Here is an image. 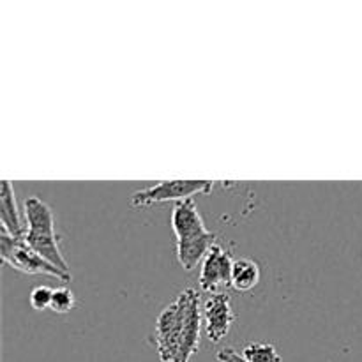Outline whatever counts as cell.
<instances>
[{
  "instance_id": "6da1fadb",
  "label": "cell",
  "mask_w": 362,
  "mask_h": 362,
  "mask_svg": "<svg viewBox=\"0 0 362 362\" xmlns=\"http://www.w3.org/2000/svg\"><path fill=\"white\" fill-rule=\"evenodd\" d=\"M23 216H25V233L23 240L41 255L46 262L55 265L57 269L64 272H69L66 258L59 246V237L55 232V219L53 212L46 202L37 197H28L23 202Z\"/></svg>"
},
{
  "instance_id": "7a4b0ae2",
  "label": "cell",
  "mask_w": 362,
  "mask_h": 362,
  "mask_svg": "<svg viewBox=\"0 0 362 362\" xmlns=\"http://www.w3.org/2000/svg\"><path fill=\"white\" fill-rule=\"evenodd\" d=\"M0 258L6 265H11L14 271L23 272L28 276H49L62 283H69L73 279L71 272H64L46 262L41 255L35 253L23 240V237H13L6 230L0 228Z\"/></svg>"
},
{
  "instance_id": "3957f363",
  "label": "cell",
  "mask_w": 362,
  "mask_h": 362,
  "mask_svg": "<svg viewBox=\"0 0 362 362\" xmlns=\"http://www.w3.org/2000/svg\"><path fill=\"white\" fill-rule=\"evenodd\" d=\"M186 296L180 292L172 304L159 313L156 320V349L161 362H175L182 341Z\"/></svg>"
},
{
  "instance_id": "277c9868",
  "label": "cell",
  "mask_w": 362,
  "mask_h": 362,
  "mask_svg": "<svg viewBox=\"0 0 362 362\" xmlns=\"http://www.w3.org/2000/svg\"><path fill=\"white\" fill-rule=\"evenodd\" d=\"M212 180H161L151 187L136 191L131 197V205L136 209L151 207L165 202H182L197 194H209L214 189Z\"/></svg>"
},
{
  "instance_id": "5b68a950",
  "label": "cell",
  "mask_w": 362,
  "mask_h": 362,
  "mask_svg": "<svg viewBox=\"0 0 362 362\" xmlns=\"http://www.w3.org/2000/svg\"><path fill=\"white\" fill-rule=\"evenodd\" d=\"M233 258L228 250L221 244H214L209 251L205 260L202 262V271L198 283L204 292L212 293H225L232 286V267Z\"/></svg>"
},
{
  "instance_id": "8992f818",
  "label": "cell",
  "mask_w": 362,
  "mask_h": 362,
  "mask_svg": "<svg viewBox=\"0 0 362 362\" xmlns=\"http://www.w3.org/2000/svg\"><path fill=\"white\" fill-rule=\"evenodd\" d=\"M235 322L232 310V299L228 293H212L204 304V327L205 336L211 343H219L228 336Z\"/></svg>"
},
{
  "instance_id": "52a82bcc",
  "label": "cell",
  "mask_w": 362,
  "mask_h": 362,
  "mask_svg": "<svg viewBox=\"0 0 362 362\" xmlns=\"http://www.w3.org/2000/svg\"><path fill=\"white\" fill-rule=\"evenodd\" d=\"M184 296H186V315H184L182 341H180V350L175 362H189L191 357L200 349V297L194 288L184 290Z\"/></svg>"
},
{
  "instance_id": "ba28073f",
  "label": "cell",
  "mask_w": 362,
  "mask_h": 362,
  "mask_svg": "<svg viewBox=\"0 0 362 362\" xmlns=\"http://www.w3.org/2000/svg\"><path fill=\"white\" fill-rule=\"evenodd\" d=\"M170 223H172V230L177 237V243H186V240L198 239V237H204L209 233L193 198L177 202L173 205Z\"/></svg>"
},
{
  "instance_id": "9c48e42d",
  "label": "cell",
  "mask_w": 362,
  "mask_h": 362,
  "mask_svg": "<svg viewBox=\"0 0 362 362\" xmlns=\"http://www.w3.org/2000/svg\"><path fill=\"white\" fill-rule=\"evenodd\" d=\"M218 235L209 232L207 235L198 237V239L186 240V243H177V260L182 265L184 271H193L200 262L205 260L209 251L214 244H218Z\"/></svg>"
},
{
  "instance_id": "30bf717a",
  "label": "cell",
  "mask_w": 362,
  "mask_h": 362,
  "mask_svg": "<svg viewBox=\"0 0 362 362\" xmlns=\"http://www.w3.org/2000/svg\"><path fill=\"white\" fill-rule=\"evenodd\" d=\"M0 228L6 230L13 237H23L25 225L21 223L20 212H18L16 200H14L13 184L9 180L2 182V193H0Z\"/></svg>"
},
{
  "instance_id": "8fae6325",
  "label": "cell",
  "mask_w": 362,
  "mask_h": 362,
  "mask_svg": "<svg viewBox=\"0 0 362 362\" xmlns=\"http://www.w3.org/2000/svg\"><path fill=\"white\" fill-rule=\"evenodd\" d=\"M260 281V267L251 258H237L232 267V288L250 292Z\"/></svg>"
},
{
  "instance_id": "7c38bea8",
  "label": "cell",
  "mask_w": 362,
  "mask_h": 362,
  "mask_svg": "<svg viewBox=\"0 0 362 362\" xmlns=\"http://www.w3.org/2000/svg\"><path fill=\"white\" fill-rule=\"evenodd\" d=\"M243 357L250 362H281L278 350L271 343H247Z\"/></svg>"
},
{
  "instance_id": "4fadbf2b",
  "label": "cell",
  "mask_w": 362,
  "mask_h": 362,
  "mask_svg": "<svg viewBox=\"0 0 362 362\" xmlns=\"http://www.w3.org/2000/svg\"><path fill=\"white\" fill-rule=\"evenodd\" d=\"M76 306V297L71 292L67 286H59V288H53V297H52V308L49 310L55 311V313H69L73 308Z\"/></svg>"
},
{
  "instance_id": "5bb4252c",
  "label": "cell",
  "mask_w": 362,
  "mask_h": 362,
  "mask_svg": "<svg viewBox=\"0 0 362 362\" xmlns=\"http://www.w3.org/2000/svg\"><path fill=\"white\" fill-rule=\"evenodd\" d=\"M52 297L53 288H49L46 285H39L30 292L28 303H30V308L34 311H46L52 308Z\"/></svg>"
},
{
  "instance_id": "9a60e30c",
  "label": "cell",
  "mask_w": 362,
  "mask_h": 362,
  "mask_svg": "<svg viewBox=\"0 0 362 362\" xmlns=\"http://www.w3.org/2000/svg\"><path fill=\"white\" fill-rule=\"evenodd\" d=\"M219 362H250L243 357V354L235 352L233 349H223L218 352Z\"/></svg>"
}]
</instances>
